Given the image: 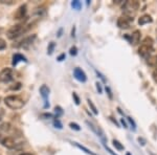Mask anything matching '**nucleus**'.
<instances>
[{
	"instance_id": "nucleus-4",
	"label": "nucleus",
	"mask_w": 157,
	"mask_h": 155,
	"mask_svg": "<svg viewBox=\"0 0 157 155\" xmlns=\"http://www.w3.org/2000/svg\"><path fill=\"white\" fill-rule=\"evenodd\" d=\"M133 22V18L131 16H122L117 19V26L120 29H128L130 26V23Z\"/></svg>"
},
{
	"instance_id": "nucleus-2",
	"label": "nucleus",
	"mask_w": 157,
	"mask_h": 155,
	"mask_svg": "<svg viewBox=\"0 0 157 155\" xmlns=\"http://www.w3.org/2000/svg\"><path fill=\"white\" fill-rule=\"evenodd\" d=\"M26 30H27V29H25L24 24H16L8 30V38L11 40L18 38L19 36H21Z\"/></svg>"
},
{
	"instance_id": "nucleus-1",
	"label": "nucleus",
	"mask_w": 157,
	"mask_h": 155,
	"mask_svg": "<svg viewBox=\"0 0 157 155\" xmlns=\"http://www.w3.org/2000/svg\"><path fill=\"white\" fill-rule=\"evenodd\" d=\"M4 103L9 108L14 110L21 109L24 106V101L18 95H9V97L4 98Z\"/></svg>"
},
{
	"instance_id": "nucleus-10",
	"label": "nucleus",
	"mask_w": 157,
	"mask_h": 155,
	"mask_svg": "<svg viewBox=\"0 0 157 155\" xmlns=\"http://www.w3.org/2000/svg\"><path fill=\"white\" fill-rule=\"evenodd\" d=\"M152 51V47H150V46H147V45H144L142 44L141 46L139 47L138 49V53L140 56H142V57H147V56L149 55L150 53Z\"/></svg>"
},
{
	"instance_id": "nucleus-11",
	"label": "nucleus",
	"mask_w": 157,
	"mask_h": 155,
	"mask_svg": "<svg viewBox=\"0 0 157 155\" xmlns=\"http://www.w3.org/2000/svg\"><path fill=\"white\" fill-rule=\"evenodd\" d=\"M140 41V32L139 30H134L132 35H131V43L133 45H136Z\"/></svg>"
},
{
	"instance_id": "nucleus-17",
	"label": "nucleus",
	"mask_w": 157,
	"mask_h": 155,
	"mask_svg": "<svg viewBox=\"0 0 157 155\" xmlns=\"http://www.w3.org/2000/svg\"><path fill=\"white\" fill-rule=\"evenodd\" d=\"M9 129H11V124L9 123H3L2 125H0V131L6 132V131H9Z\"/></svg>"
},
{
	"instance_id": "nucleus-21",
	"label": "nucleus",
	"mask_w": 157,
	"mask_h": 155,
	"mask_svg": "<svg viewBox=\"0 0 157 155\" xmlns=\"http://www.w3.org/2000/svg\"><path fill=\"white\" fill-rule=\"evenodd\" d=\"M88 105L90 106V108H91V110L93 111V113L94 114H97L99 112H97V109H96V107L94 106V104L92 103V101L91 100H88Z\"/></svg>"
},
{
	"instance_id": "nucleus-8",
	"label": "nucleus",
	"mask_w": 157,
	"mask_h": 155,
	"mask_svg": "<svg viewBox=\"0 0 157 155\" xmlns=\"http://www.w3.org/2000/svg\"><path fill=\"white\" fill-rule=\"evenodd\" d=\"M1 144L3 147L8 148V149H13V148L16 147V142L13 137H4L3 140H1Z\"/></svg>"
},
{
	"instance_id": "nucleus-7",
	"label": "nucleus",
	"mask_w": 157,
	"mask_h": 155,
	"mask_svg": "<svg viewBox=\"0 0 157 155\" xmlns=\"http://www.w3.org/2000/svg\"><path fill=\"white\" fill-rule=\"evenodd\" d=\"M73 76H75V79L80 82H86V80H87V77H86V74H85V72L78 67L73 69Z\"/></svg>"
},
{
	"instance_id": "nucleus-28",
	"label": "nucleus",
	"mask_w": 157,
	"mask_h": 155,
	"mask_svg": "<svg viewBox=\"0 0 157 155\" xmlns=\"http://www.w3.org/2000/svg\"><path fill=\"white\" fill-rule=\"evenodd\" d=\"M72 95H73V98H75V104H77V105H78V104H80V100H78V95H75V93H73Z\"/></svg>"
},
{
	"instance_id": "nucleus-19",
	"label": "nucleus",
	"mask_w": 157,
	"mask_h": 155,
	"mask_svg": "<svg viewBox=\"0 0 157 155\" xmlns=\"http://www.w3.org/2000/svg\"><path fill=\"white\" fill-rule=\"evenodd\" d=\"M142 44H144V45H147V46H150V47H152V45H153V39L150 38V37H147V38L144 40Z\"/></svg>"
},
{
	"instance_id": "nucleus-20",
	"label": "nucleus",
	"mask_w": 157,
	"mask_h": 155,
	"mask_svg": "<svg viewBox=\"0 0 157 155\" xmlns=\"http://www.w3.org/2000/svg\"><path fill=\"white\" fill-rule=\"evenodd\" d=\"M113 146L114 147L116 148V149L117 150H124V146L120 144V142H118V140H113Z\"/></svg>"
},
{
	"instance_id": "nucleus-14",
	"label": "nucleus",
	"mask_w": 157,
	"mask_h": 155,
	"mask_svg": "<svg viewBox=\"0 0 157 155\" xmlns=\"http://www.w3.org/2000/svg\"><path fill=\"white\" fill-rule=\"evenodd\" d=\"M40 93H41L42 98L45 100V102H46L47 98H48V95H49V88L47 87L46 85H42L41 87H40Z\"/></svg>"
},
{
	"instance_id": "nucleus-32",
	"label": "nucleus",
	"mask_w": 157,
	"mask_h": 155,
	"mask_svg": "<svg viewBox=\"0 0 157 155\" xmlns=\"http://www.w3.org/2000/svg\"><path fill=\"white\" fill-rule=\"evenodd\" d=\"M128 121H129L130 123L132 124V125H133V128H134V130H135V124H134V122H133V119H131V117H128Z\"/></svg>"
},
{
	"instance_id": "nucleus-40",
	"label": "nucleus",
	"mask_w": 157,
	"mask_h": 155,
	"mask_svg": "<svg viewBox=\"0 0 157 155\" xmlns=\"http://www.w3.org/2000/svg\"><path fill=\"white\" fill-rule=\"evenodd\" d=\"M127 155H130V153H128V154H127Z\"/></svg>"
},
{
	"instance_id": "nucleus-22",
	"label": "nucleus",
	"mask_w": 157,
	"mask_h": 155,
	"mask_svg": "<svg viewBox=\"0 0 157 155\" xmlns=\"http://www.w3.org/2000/svg\"><path fill=\"white\" fill-rule=\"evenodd\" d=\"M69 126H70L71 129H75V130H77V131H80L81 130L80 126H78V124H75V123H70Z\"/></svg>"
},
{
	"instance_id": "nucleus-23",
	"label": "nucleus",
	"mask_w": 157,
	"mask_h": 155,
	"mask_svg": "<svg viewBox=\"0 0 157 155\" xmlns=\"http://www.w3.org/2000/svg\"><path fill=\"white\" fill-rule=\"evenodd\" d=\"M6 47V43L3 39H0V50H3Z\"/></svg>"
},
{
	"instance_id": "nucleus-6",
	"label": "nucleus",
	"mask_w": 157,
	"mask_h": 155,
	"mask_svg": "<svg viewBox=\"0 0 157 155\" xmlns=\"http://www.w3.org/2000/svg\"><path fill=\"white\" fill-rule=\"evenodd\" d=\"M36 40V35H32V36H28L26 37L22 40V41L20 42V44H19V47L21 48H30V46L33 45V43H34V41Z\"/></svg>"
},
{
	"instance_id": "nucleus-25",
	"label": "nucleus",
	"mask_w": 157,
	"mask_h": 155,
	"mask_svg": "<svg viewBox=\"0 0 157 155\" xmlns=\"http://www.w3.org/2000/svg\"><path fill=\"white\" fill-rule=\"evenodd\" d=\"M54 125L56 126V128H58V129H62V124L60 123V121H59L58 119H54Z\"/></svg>"
},
{
	"instance_id": "nucleus-33",
	"label": "nucleus",
	"mask_w": 157,
	"mask_h": 155,
	"mask_svg": "<svg viewBox=\"0 0 157 155\" xmlns=\"http://www.w3.org/2000/svg\"><path fill=\"white\" fill-rule=\"evenodd\" d=\"M153 78H154V80H155V81L157 82V69L153 72Z\"/></svg>"
},
{
	"instance_id": "nucleus-9",
	"label": "nucleus",
	"mask_w": 157,
	"mask_h": 155,
	"mask_svg": "<svg viewBox=\"0 0 157 155\" xmlns=\"http://www.w3.org/2000/svg\"><path fill=\"white\" fill-rule=\"evenodd\" d=\"M26 15V5H21L15 14V19H22Z\"/></svg>"
},
{
	"instance_id": "nucleus-31",
	"label": "nucleus",
	"mask_w": 157,
	"mask_h": 155,
	"mask_svg": "<svg viewBox=\"0 0 157 155\" xmlns=\"http://www.w3.org/2000/svg\"><path fill=\"white\" fill-rule=\"evenodd\" d=\"M96 88H97V90L99 91V93H101L102 92V88H101V84H99V82L96 83Z\"/></svg>"
},
{
	"instance_id": "nucleus-29",
	"label": "nucleus",
	"mask_w": 157,
	"mask_h": 155,
	"mask_svg": "<svg viewBox=\"0 0 157 155\" xmlns=\"http://www.w3.org/2000/svg\"><path fill=\"white\" fill-rule=\"evenodd\" d=\"M54 110H56V112H58L59 114L63 113V111H62V108L61 107H56V108H54Z\"/></svg>"
},
{
	"instance_id": "nucleus-26",
	"label": "nucleus",
	"mask_w": 157,
	"mask_h": 155,
	"mask_svg": "<svg viewBox=\"0 0 157 155\" xmlns=\"http://www.w3.org/2000/svg\"><path fill=\"white\" fill-rule=\"evenodd\" d=\"M77 53H78V49L75 46H72V47L70 48V55L71 56H75L77 55Z\"/></svg>"
},
{
	"instance_id": "nucleus-36",
	"label": "nucleus",
	"mask_w": 157,
	"mask_h": 155,
	"mask_svg": "<svg viewBox=\"0 0 157 155\" xmlns=\"http://www.w3.org/2000/svg\"><path fill=\"white\" fill-rule=\"evenodd\" d=\"M42 116H43V117H52V115H51V114H43V115H42Z\"/></svg>"
},
{
	"instance_id": "nucleus-13",
	"label": "nucleus",
	"mask_w": 157,
	"mask_h": 155,
	"mask_svg": "<svg viewBox=\"0 0 157 155\" xmlns=\"http://www.w3.org/2000/svg\"><path fill=\"white\" fill-rule=\"evenodd\" d=\"M20 61H24V62H26V58L24 57V56L20 55V53H15V55L13 56V65L15 66V65L18 64V62H20Z\"/></svg>"
},
{
	"instance_id": "nucleus-34",
	"label": "nucleus",
	"mask_w": 157,
	"mask_h": 155,
	"mask_svg": "<svg viewBox=\"0 0 157 155\" xmlns=\"http://www.w3.org/2000/svg\"><path fill=\"white\" fill-rule=\"evenodd\" d=\"M105 148H106V149H107V151H108V152H109V153H110V154H112V155H116L115 153H113V152H112V151H111V150H110V149H109V148H108V147H105Z\"/></svg>"
},
{
	"instance_id": "nucleus-15",
	"label": "nucleus",
	"mask_w": 157,
	"mask_h": 155,
	"mask_svg": "<svg viewBox=\"0 0 157 155\" xmlns=\"http://www.w3.org/2000/svg\"><path fill=\"white\" fill-rule=\"evenodd\" d=\"M148 63H149V65H151V66H154V67L157 66V55L150 57L148 59Z\"/></svg>"
},
{
	"instance_id": "nucleus-3",
	"label": "nucleus",
	"mask_w": 157,
	"mask_h": 155,
	"mask_svg": "<svg viewBox=\"0 0 157 155\" xmlns=\"http://www.w3.org/2000/svg\"><path fill=\"white\" fill-rule=\"evenodd\" d=\"M139 9V2L136 0H128L124 3L123 10L127 14H131L132 12H136Z\"/></svg>"
},
{
	"instance_id": "nucleus-16",
	"label": "nucleus",
	"mask_w": 157,
	"mask_h": 155,
	"mask_svg": "<svg viewBox=\"0 0 157 155\" xmlns=\"http://www.w3.org/2000/svg\"><path fill=\"white\" fill-rule=\"evenodd\" d=\"M73 145L75 146H77V147L78 148V149H81V150H83V151L85 152V153H87V154H90V155H96V154H94L93 152H91L90 150H88L87 148H85V147H83V146H81V145H78L77 144V143H73Z\"/></svg>"
},
{
	"instance_id": "nucleus-12",
	"label": "nucleus",
	"mask_w": 157,
	"mask_h": 155,
	"mask_svg": "<svg viewBox=\"0 0 157 155\" xmlns=\"http://www.w3.org/2000/svg\"><path fill=\"white\" fill-rule=\"evenodd\" d=\"M153 22V19L150 15H144L139 18L138 20V24L139 25H144V24H147V23H152Z\"/></svg>"
},
{
	"instance_id": "nucleus-18",
	"label": "nucleus",
	"mask_w": 157,
	"mask_h": 155,
	"mask_svg": "<svg viewBox=\"0 0 157 155\" xmlns=\"http://www.w3.org/2000/svg\"><path fill=\"white\" fill-rule=\"evenodd\" d=\"M71 6H72L75 10H80V9L82 8V3H81L80 1H78V0H75V1L71 2Z\"/></svg>"
},
{
	"instance_id": "nucleus-24",
	"label": "nucleus",
	"mask_w": 157,
	"mask_h": 155,
	"mask_svg": "<svg viewBox=\"0 0 157 155\" xmlns=\"http://www.w3.org/2000/svg\"><path fill=\"white\" fill-rule=\"evenodd\" d=\"M54 46H56V44H54V42H51V44H49V46H48V53H49V55H51V53H52Z\"/></svg>"
},
{
	"instance_id": "nucleus-39",
	"label": "nucleus",
	"mask_w": 157,
	"mask_h": 155,
	"mask_svg": "<svg viewBox=\"0 0 157 155\" xmlns=\"http://www.w3.org/2000/svg\"><path fill=\"white\" fill-rule=\"evenodd\" d=\"M1 33H2V29L0 27V34H1Z\"/></svg>"
},
{
	"instance_id": "nucleus-27",
	"label": "nucleus",
	"mask_w": 157,
	"mask_h": 155,
	"mask_svg": "<svg viewBox=\"0 0 157 155\" xmlns=\"http://www.w3.org/2000/svg\"><path fill=\"white\" fill-rule=\"evenodd\" d=\"M21 86H22V85H21V83H16L15 86H12L11 89H12V90H18V89L21 88Z\"/></svg>"
},
{
	"instance_id": "nucleus-30",
	"label": "nucleus",
	"mask_w": 157,
	"mask_h": 155,
	"mask_svg": "<svg viewBox=\"0 0 157 155\" xmlns=\"http://www.w3.org/2000/svg\"><path fill=\"white\" fill-rule=\"evenodd\" d=\"M64 59H65V53H62V55L58 57V61H63Z\"/></svg>"
},
{
	"instance_id": "nucleus-5",
	"label": "nucleus",
	"mask_w": 157,
	"mask_h": 155,
	"mask_svg": "<svg viewBox=\"0 0 157 155\" xmlns=\"http://www.w3.org/2000/svg\"><path fill=\"white\" fill-rule=\"evenodd\" d=\"M13 80V70L11 68H4L0 72V81L3 83H9Z\"/></svg>"
},
{
	"instance_id": "nucleus-38",
	"label": "nucleus",
	"mask_w": 157,
	"mask_h": 155,
	"mask_svg": "<svg viewBox=\"0 0 157 155\" xmlns=\"http://www.w3.org/2000/svg\"><path fill=\"white\" fill-rule=\"evenodd\" d=\"M20 155H32V154H30V153H22V154H20Z\"/></svg>"
},
{
	"instance_id": "nucleus-35",
	"label": "nucleus",
	"mask_w": 157,
	"mask_h": 155,
	"mask_svg": "<svg viewBox=\"0 0 157 155\" xmlns=\"http://www.w3.org/2000/svg\"><path fill=\"white\" fill-rule=\"evenodd\" d=\"M106 90L108 91V95H109V97H110V98H112V95H111V91H110V89H109L108 87H106Z\"/></svg>"
},
{
	"instance_id": "nucleus-37",
	"label": "nucleus",
	"mask_w": 157,
	"mask_h": 155,
	"mask_svg": "<svg viewBox=\"0 0 157 155\" xmlns=\"http://www.w3.org/2000/svg\"><path fill=\"white\" fill-rule=\"evenodd\" d=\"M122 124H123L124 126H125V128H127V125H126L125 122H124V119H122Z\"/></svg>"
}]
</instances>
